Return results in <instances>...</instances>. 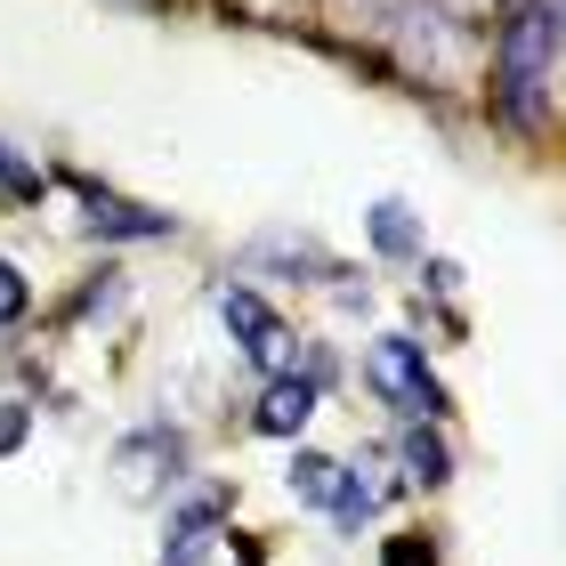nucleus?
Masks as SVG:
<instances>
[{
	"label": "nucleus",
	"instance_id": "18",
	"mask_svg": "<svg viewBox=\"0 0 566 566\" xmlns=\"http://www.w3.org/2000/svg\"><path fill=\"white\" fill-rule=\"evenodd\" d=\"M543 9H551V24H558V33H566V0H543Z\"/></svg>",
	"mask_w": 566,
	"mask_h": 566
},
{
	"label": "nucleus",
	"instance_id": "11",
	"mask_svg": "<svg viewBox=\"0 0 566 566\" xmlns=\"http://www.w3.org/2000/svg\"><path fill=\"white\" fill-rule=\"evenodd\" d=\"M332 494H340V461L332 453H292V502L332 510Z\"/></svg>",
	"mask_w": 566,
	"mask_h": 566
},
{
	"label": "nucleus",
	"instance_id": "2",
	"mask_svg": "<svg viewBox=\"0 0 566 566\" xmlns=\"http://www.w3.org/2000/svg\"><path fill=\"white\" fill-rule=\"evenodd\" d=\"M380 49L397 57L405 82H446L461 65V17L446 0H397L389 24H380Z\"/></svg>",
	"mask_w": 566,
	"mask_h": 566
},
{
	"label": "nucleus",
	"instance_id": "13",
	"mask_svg": "<svg viewBox=\"0 0 566 566\" xmlns=\"http://www.w3.org/2000/svg\"><path fill=\"white\" fill-rule=\"evenodd\" d=\"M380 566H437V543H429V534H389Z\"/></svg>",
	"mask_w": 566,
	"mask_h": 566
},
{
	"label": "nucleus",
	"instance_id": "3",
	"mask_svg": "<svg viewBox=\"0 0 566 566\" xmlns=\"http://www.w3.org/2000/svg\"><path fill=\"white\" fill-rule=\"evenodd\" d=\"M365 380L397 405V413H413V421H437V413H446V389L429 380V356L405 340V332H389V340L365 348Z\"/></svg>",
	"mask_w": 566,
	"mask_h": 566
},
{
	"label": "nucleus",
	"instance_id": "7",
	"mask_svg": "<svg viewBox=\"0 0 566 566\" xmlns=\"http://www.w3.org/2000/svg\"><path fill=\"white\" fill-rule=\"evenodd\" d=\"M316 380H307V373H275L268 380V389H260V413H251V429H260V437H300L307 421H316Z\"/></svg>",
	"mask_w": 566,
	"mask_h": 566
},
{
	"label": "nucleus",
	"instance_id": "9",
	"mask_svg": "<svg viewBox=\"0 0 566 566\" xmlns=\"http://www.w3.org/2000/svg\"><path fill=\"white\" fill-rule=\"evenodd\" d=\"M365 227H373V251H380V260H413V251H421V227H413V211H405L397 195H389V202H373Z\"/></svg>",
	"mask_w": 566,
	"mask_h": 566
},
{
	"label": "nucleus",
	"instance_id": "5",
	"mask_svg": "<svg viewBox=\"0 0 566 566\" xmlns=\"http://www.w3.org/2000/svg\"><path fill=\"white\" fill-rule=\"evenodd\" d=\"M178 461H187V446H178L170 429H138L130 446L114 453V485H122V502H154L163 485H178Z\"/></svg>",
	"mask_w": 566,
	"mask_h": 566
},
{
	"label": "nucleus",
	"instance_id": "12",
	"mask_svg": "<svg viewBox=\"0 0 566 566\" xmlns=\"http://www.w3.org/2000/svg\"><path fill=\"white\" fill-rule=\"evenodd\" d=\"M0 187H9V195H24V202H41V187H49V178H41L33 163H24V154H17L9 138H0Z\"/></svg>",
	"mask_w": 566,
	"mask_h": 566
},
{
	"label": "nucleus",
	"instance_id": "8",
	"mask_svg": "<svg viewBox=\"0 0 566 566\" xmlns=\"http://www.w3.org/2000/svg\"><path fill=\"white\" fill-rule=\"evenodd\" d=\"M405 478L429 485V494L453 478V446L437 437V421H413V429H405Z\"/></svg>",
	"mask_w": 566,
	"mask_h": 566
},
{
	"label": "nucleus",
	"instance_id": "10",
	"mask_svg": "<svg viewBox=\"0 0 566 566\" xmlns=\"http://www.w3.org/2000/svg\"><path fill=\"white\" fill-rule=\"evenodd\" d=\"M380 510V478H373V461H356V470H340V494H332V526L356 534Z\"/></svg>",
	"mask_w": 566,
	"mask_h": 566
},
{
	"label": "nucleus",
	"instance_id": "14",
	"mask_svg": "<svg viewBox=\"0 0 566 566\" xmlns=\"http://www.w3.org/2000/svg\"><path fill=\"white\" fill-rule=\"evenodd\" d=\"M24 307H33V292H24V275L0 260V324H24Z\"/></svg>",
	"mask_w": 566,
	"mask_h": 566
},
{
	"label": "nucleus",
	"instance_id": "6",
	"mask_svg": "<svg viewBox=\"0 0 566 566\" xmlns=\"http://www.w3.org/2000/svg\"><path fill=\"white\" fill-rule=\"evenodd\" d=\"M73 187H82V227H90V235L97 243H163L170 235V211H154V202H122V195H106V187H90V178H73Z\"/></svg>",
	"mask_w": 566,
	"mask_h": 566
},
{
	"label": "nucleus",
	"instance_id": "19",
	"mask_svg": "<svg viewBox=\"0 0 566 566\" xmlns=\"http://www.w3.org/2000/svg\"><path fill=\"white\" fill-rule=\"evenodd\" d=\"M446 9H453V17H461V9H485V0H446Z\"/></svg>",
	"mask_w": 566,
	"mask_h": 566
},
{
	"label": "nucleus",
	"instance_id": "4",
	"mask_svg": "<svg viewBox=\"0 0 566 566\" xmlns=\"http://www.w3.org/2000/svg\"><path fill=\"white\" fill-rule=\"evenodd\" d=\"M219 324L243 340V356H251V365H268V373H292V356H300V348H292L283 316H275V307H268L260 292H251V283H219Z\"/></svg>",
	"mask_w": 566,
	"mask_h": 566
},
{
	"label": "nucleus",
	"instance_id": "15",
	"mask_svg": "<svg viewBox=\"0 0 566 566\" xmlns=\"http://www.w3.org/2000/svg\"><path fill=\"white\" fill-rule=\"evenodd\" d=\"M24 437H33V405H0V461H9Z\"/></svg>",
	"mask_w": 566,
	"mask_h": 566
},
{
	"label": "nucleus",
	"instance_id": "1",
	"mask_svg": "<svg viewBox=\"0 0 566 566\" xmlns=\"http://www.w3.org/2000/svg\"><path fill=\"white\" fill-rule=\"evenodd\" d=\"M551 57H558V24L543 0H518L494 33V114L510 130H543L551 122Z\"/></svg>",
	"mask_w": 566,
	"mask_h": 566
},
{
	"label": "nucleus",
	"instance_id": "16",
	"mask_svg": "<svg viewBox=\"0 0 566 566\" xmlns=\"http://www.w3.org/2000/svg\"><path fill=\"white\" fill-rule=\"evenodd\" d=\"M235 17H251V24H292L300 17V0H227Z\"/></svg>",
	"mask_w": 566,
	"mask_h": 566
},
{
	"label": "nucleus",
	"instance_id": "17",
	"mask_svg": "<svg viewBox=\"0 0 566 566\" xmlns=\"http://www.w3.org/2000/svg\"><path fill=\"white\" fill-rule=\"evenodd\" d=\"M421 283H429L437 300H453V292H461V268H453V260H429V268H421Z\"/></svg>",
	"mask_w": 566,
	"mask_h": 566
}]
</instances>
